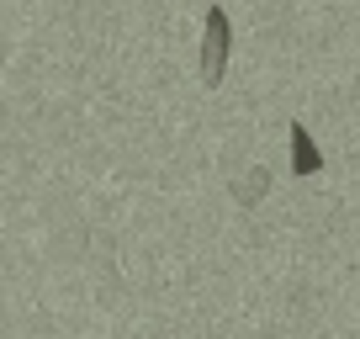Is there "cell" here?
Listing matches in <instances>:
<instances>
[{"label": "cell", "mask_w": 360, "mask_h": 339, "mask_svg": "<svg viewBox=\"0 0 360 339\" xmlns=\"http://www.w3.org/2000/svg\"><path fill=\"white\" fill-rule=\"evenodd\" d=\"M228 53H233V22L223 6H207V27H202V79L217 85L228 75Z\"/></svg>", "instance_id": "cell-1"}, {"label": "cell", "mask_w": 360, "mask_h": 339, "mask_svg": "<svg viewBox=\"0 0 360 339\" xmlns=\"http://www.w3.org/2000/svg\"><path fill=\"white\" fill-rule=\"evenodd\" d=\"M265 186H270V175L259 170L255 181H238V186H233V196H238V202H259V196H265Z\"/></svg>", "instance_id": "cell-3"}, {"label": "cell", "mask_w": 360, "mask_h": 339, "mask_svg": "<svg viewBox=\"0 0 360 339\" xmlns=\"http://www.w3.org/2000/svg\"><path fill=\"white\" fill-rule=\"evenodd\" d=\"M292 170L297 175H318V170H323V154H318L313 133H307L302 122H292Z\"/></svg>", "instance_id": "cell-2"}]
</instances>
